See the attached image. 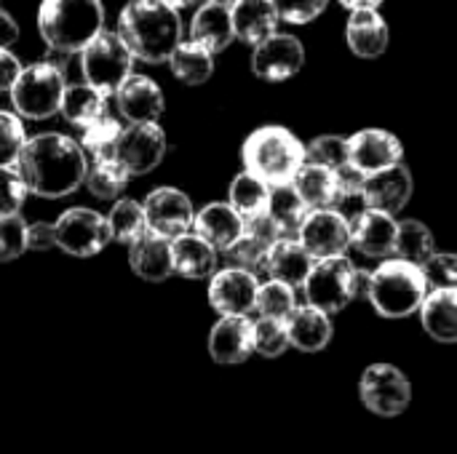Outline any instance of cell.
<instances>
[{
    "instance_id": "obj_1",
    "label": "cell",
    "mask_w": 457,
    "mask_h": 454,
    "mask_svg": "<svg viewBox=\"0 0 457 454\" xmlns=\"http://www.w3.org/2000/svg\"><path fill=\"white\" fill-rule=\"evenodd\" d=\"M13 166L32 195L56 201L72 195L86 182L88 155L72 136L48 131L27 139Z\"/></svg>"
},
{
    "instance_id": "obj_2",
    "label": "cell",
    "mask_w": 457,
    "mask_h": 454,
    "mask_svg": "<svg viewBox=\"0 0 457 454\" xmlns=\"http://www.w3.org/2000/svg\"><path fill=\"white\" fill-rule=\"evenodd\" d=\"M115 24V32L139 62H169L171 51L182 43L179 11L163 0H129Z\"/></svg>"
},
{
    "instance_id": "obj_3",
    "label": "cell",
    "mask_w": 457,
    "mask_h": 454,
    "mask_svg": "<svg viewBox=\"0 0 457 454\" xmlns=\"http://www.w3.org/2000/svg\"><path fill=\"white\" fill-rule=\"evenodd\" d=\"M102 29V0H43L37 8V32L51 51L80 54Z\"/></svg>"
},
{
    "instance_id": "obj_4",
    "label": "cell",
    "mask_w": 457,
    "mask_h": 454,
    "mask_svg": "<svg viewBox=\"0 0 457 454\" xmlns=\"http://www.w3.org/2000/svg\"><path fill=\"white\" fill-rule=\"evenodd\" d=\"M428 294V281L420 265L399 257L380 260L367 278V300L383 318H410L420 310Z\"/></svg>"
},
{
    "instance_id": "obj_5",
    "label": "cell",
    "mask_w": 457,
    "mask_h": 454,
    "mask_svg": "<svg viewBox=\"0 0 457 454\" xmlns=\"http://www.w3.org/2000/svg\"><path fill=\"white\" fill-rule=\"evenodd\" d=\"M241 161L246 171L262 177L268 185H284L292 182L297 169L305 163V144L292 128L268 123L244 139Z\"/></svg>"
},
{
    "instance_id": "obj_6",
    "label": "cell",
    "mask_w": 457,
    "mask_h": 454,
    "mask_svg": "<svg viewBox=\"0 0 457 454\" xmlns=\"http://www.w3.org/2000/svg\"><path fill=\"white\" fill-rule=\"evenodd\" d=\"M367 278L370 273L359 270L348 254H337V257H324L316 260L305 284H303V294L308 305L321 308L324 313L335 316L340 310H345L359 294H367Z\"/></svg>"
},
{
    "instance_id": "obj_7",
    "label": "cell",
    "mask_w": 457,
    "mask_h": 454,
    "mask_svg": "<svg viewBox=\"0 0 457 454\" xmlns=\"http://www.w3.org/2000/svg\"><path fill=\"white\" fill-rule=\"evenodd\" d=\"M64 88H67V80H64L62 67L51 62H35V64L21 67L8 94L19 118L46 120L59 112Z\"/></svg>"
},
{
    "instance_id": "obj_8",
    "label": "cell",
    "mask_w": 457,
    "mask_h": 454,
    "mask_svg": "<svg viewBox=\"0 0 457 454\" xmlns=\"http://www.w3.org/2000/svg\"><path fill=\"white\" fill-rule=\"evenodd\" d=\"M134 54L120 40L118 32L102 29L83 51H80V75L88 86L102 91L104 96L115 94L118 86L131 75Z\"/></svg>"
},
{
    "instance_id": "obj_9",
    "label": "cell",
    "mask_w": 457,
    "mask_h": 454,
    "mask_svg": "<svg viewBox=\"0 0 457 454\" xmlns=\"http://www.w3.org/2000/svg\"><path fill=\"white\" fill-rule=\"evenodd\" d=\"M54 230H56V249L72 257H94L112 241L107 217L83 206L62 211L59 219L54 222Z\"/></svg>"
},
{
    "instance_id": "obj_10",
    "label": "cell",
    "mask_w": 457,
    "mask_h": 454,
    "mask_svg": "<svg viewBox=\"0 0 457 454\" xmlns=\"http://www.w3.org/2000/svg\"><path fill=\"white\" fill-rule=\"evenodd\" d=\"M359 393H361V404L380 417H396L412 401V385L407 375L394 364L367 367L359 383Z\"/></svg>"
},
{
    "instance_id": "obj_11",
    "label": "cell",
    "mask_w": 457,
    "mask_h": 454,
    "mask_svg": "<svg viewBox=\"0 0 457 454\" xmlns=\"http://www.w3.org/2000/svg\"><path fill=\"white\" fill-rule=\"evenodd\" d=\"M166 131L158 126V120L150 123H129L115 144V161L131 174H150L166 155Z\"/></svg>"
},
{
    "instance_id": "obj_12",
    "label": "cell",
    "mask_w": 457,
    "mask_h": 454,
    "mask_svg": "<svg viewBox=\"0 0 457 454\" xmlns=\"http://www.w3.org/2000/svg\"><path fill=\"white\" fill-rule=\"evenodd\" d=\"M305 64V45L297 35L273 32L252 45V72L268 83H284L295 78Z\"/></svg>"
},
{
    "instance_id": "obj_13",
    "label": "cell",
    "mask_w": 457,
    "mask_h": 454,
    "mask_svg": "<svg viewBox=\"0 0 457 454\" xmlns=\"http://www.w3.org/2000/svg\"><path fill=\"white\" fill-rule=\"evenodd\" d=\"M145 219H147V230L163 238H177L187 230H193V219H195V209L187 193H182L179 187H155L147 198H145Z\"/></svg>"
},
{
    "instance_id": "obj_14",
    "label": "cell",
    "mask_w": 457,
    "mask_h": 454,
    "mask_svg": "<svg viewBox=\"0 0 457 454\" xmlns=\"http://www.w3.org/2000/svg\"><path fill=\"white\" fill-rule=\"evenodd\" d=\"M404 161V144L402 139L388 128H359L348 136V163L364 171L367 177L375 171H383L388 166H396Z\"/></svg>"
},
{
    "instance_id": "obj_15",
    "label": "cell",
    "mask_w": 457,
    "mask_h": 454,
    "mask_svg": "<svg viewBox=\"0 0 457 454\" xmlns=\"http://www.w3.org/2000/svg\"><path fill=\"white\" fill-rule=\"evenodd\" d=\"M260 278L244 268H222L209 281V305L220 316H249L257 305Z\"/></svg>"
},
{
    "instance_id": "obj_16",
    "label": "cell",
    "mask_w": 457,
    "mask_h": 454,
    "mask_svg": "<svg viewBox=\"0 0 457 454\" xmlns=\"http://www.w3.org/2000/svg\"><path fill=\"white\" fill-rule=\"evenodd\" d=\"M297 238L305 244V249L313 254V260L337 257L351 249V222L329 206L311 209Z\"/></svg>"
},
{
    "instance_id": "obj_17",
    "label": "cell",
    "mask_w": 457,
    "mask_h": 454,
    "mask_svg": "<svg viewBox=\"0 0 457 454\" xmlns=\"http://www.w3.org/2000/svg\"><path fill=\"white\" fill-rule=\"evenodd\" d=\"M415 193V179L407 169V163H396L388 166L383 171H375L367 177L364 185V195H367V206L386 211V214H402L407 209V203L412 201Z\"/></svg>"
},
{
    "instance_id": "obj_18",
    "label": "cell",
    "mask_w": 457,
    "mask_h": 454,
    "mask_svg": "<svg viewBox=\"0 0 457 454\" xmlns=\"http://www.w3.org/2000/svg\"><path fill=\"white\" fill-rule=\"evenodd\" d=\"M396 235H399V219L394 214L367 209L351 225V249H356L370 260H388L396 254Z\"/></svg>"
},
{
    "instance_id": "obj_19",
    "label": "cell",
    "mask_w": 457,
    "mask_h": 454,
    "mask_svg": "<svg viewBox=\"0 0 457 454\" xmlns=\"http://www.w3.org/2000/svg\"><path fill=\"white\" fill-rule=\"evenodd\" d=\"M115 104H118V112L129 120V123H150V120H158L163 115V107H166V99H163V91L161 86L147 78V75H129L118 91H115Z\"/></svg>"
},
{
    "instance_id": "obj_20",
    "label": "cell",
    "mask_w": 457,
    "mask_h": 454,
    "mask_svg": "<svg viewBox=\"0 0 457 454\" xmlns=\"http://www.w3.org/2000/svg\"><path fill=\"white\" fill-rule=\"evenodd\" d=\"M254 353V321L246 316H222L209 332V356L217 364H244Z\"/></svg>"
},
{
    "instance_id": "obj_21",
    "label": "cell",
    "mask_w": 457,
    "mask_h": 454,
    "mask_svg": "<svg viewBox=\"0 0 457 454\" xmlns=\"http://www.w3.org/2000/svg\"><path fill=\"white\" fill-rule=\"evenodd\" d=\"M129 265L147 284H163L174 276L171 241L145 230L134 244H129Z\"/></svg>"
},
{
    "instance_id": "obj_22",
    "label": "cell",
    "mask_w": 457,
    "mask_h": 454,
    "mask_svg": "<svg viewBox=\"0 0 457 454\" xmlns=\"http://www.w3.org/2000/svg\"><path fill=\"white\" fill-rule=\"evenodd\" d=\"M391 40V29L378 8L351 11L345 21V43L359 59H378L386 54Z\"/></svg>"
},
{
    "instance_id": "obj_23",
    "label": "cell",
    "mask_w": 457,
    "mask_h": 454,
    "mask_svg": "<svg viewBox=\"0 0 457 454\" xmlns=\"http://www.w3.org/2000/svg\"><path fill=\"white\" fill-rule=\"evenodd\" d=\"M313 254L305 249V244L300 238H278L265 257V276L276 278L281 284H289L295 289H303L311 268H313Z\"/></svg>"
},
{
    "instance_id": "obj_24",
    "label": "cell",
    "mask_w": 457,
    "mask_h": 454,
    "mask_svg": "<svg viewBox=\"0 0 457 454\" xmlns=\"http://www.w3.org/2000/svg\"><path fill=\"white\" fill-rule=\"evenodd\" d=\"M193 233L209 241L217 252H228L244 235V217L230 203L214 201L206 203L201 211H195Z\"/></svg>"
},
{
    "instance_id": "obj_25",
    "label": "cell",
    "mask_w": 457,
    "mask_h": 454,
    "mask_svg": "<svg viewBox=\"0 0 457 454\" xmlns=\"http://www.w3.org/2000/svg\"><path fill=\"white\" fill-rule=\"evenodd\" d=\"M287 332H289L292 348L303 353H319L332 343L335 326H332L329 313L305 302V305H297L295 313L287 318Z\"/></svg>"
},
{
    "instance_id": "obj_26",
    "label": "cell",
    "mask_w": 457,
    "mask_h": 454,
    "mask_svg": "<svg viewBox=\"0 0 457 454\" xmlns=\"http://www.w3.org/2000/svg\"><path fill=\"white\" fill-rule=\"evenodd\" d=\"M217 249L204 241L198 233L187 230L177 238H171V257H174V273L190 281L212 278L217 273Z\"/></svg>"
},
{
    "instance_id": "obj_27",
    "label": "cell",
    "mask_w": 457,
    "mask_h": 454,
    "mask_svg": "<svg viewBox=\"0 0 457 454\" xmlns=\"http://www.w3.org/2000/svg\"><path fill=\"white\" fill-rule=\"evenodd\" d=\"M236 40H244L246 45H257L260 40L278 32L281 16L273 0H236L230 5Z\"/></svg>"
},
{
    "instance_id": "obj_28",
    "label": "cell",
    "mask_w": 457,
    "mask_h": 454,
    "mask_svg": "<svg viewBox=\"0 0 457 454\" xmlns=\"http://www.w3.org/2000/svg\"><path fill=\"white\" fill-rule=\"evenodd\" d=\"M190 40L201 43L212 54H222L236 40L230 5L206 0L201 8H195L193 21H190Z\"/></svg>"
},
{
    "instance_id": "obj_29",
    "label": "cell",
    "mask_w": 457,
    "mask_h": 454,
    "mask_svg": "<svg viewBox=\"0 0 457 454\" xmlns=\"http://www.w3.org/2000/svg\"><path fill=\"white\" fill-rule=\"evenodd\" d=\"M418 313L436 343H457V289H428Z\"/></svg>"
},
{
    "instance_id": "obj_30",
    "label": "cell",
    "mask_w": 457,
    "mask_h": 454,
    "mask_svg": "<svg viewBox=\"0 0 457 454\" xmlns=\"http://www.w3.org/2000/svg\"><path fill=\"white\" fill-rule=\"evenodd\" d=\"M364 185H367V174L359 171L356 166L345 163L335 171V193L329 201V209H335L340 217H345L351 225L370 209L367 206V195H364Z\"/></svg>"
},
{
    "instance_id": "obj_31",
    "label": "cell",
    "mask_w": 457,
    "mask_h": 454,
    "mask_svg": "<svg viewBox=\"0 0 457 454\" xmlns=\"http://www.w3.org/2000/svg\"><path fill=\"white\" fill-rule=\"evenodd\" d=\"M59 112H62V118L70 126L83 128V126H88L91 120H96L99 115L107 112V96L102 91H96L94 86H88L86 80L83 83H72L62 94Z\"/></svg>"
},
{
    "instance_id": "obj_32",
    "label": "cell",
    "mask_w": 457,
    "mask_h": 454,
    "mask_svg": "<svg viewBox=\"0 0 457 454\" xmlns=\"http://www.w3.org/2000/svg\"><path fill=\"white\" fill-rule=\"evenodd\" d=\"M169 67L185 86H201L214 75V54L195 40H182L169 56Z\"/></svg>"
},
{
    "instance_id": "obj_33",
    "label": "cell",
    "mask_w": 457,
    "mask_h": 454,
    "mask_svg": "<svg viewBox=\"0 0 457 454\" xmlns=\"http://www.w3.org/2000/svg\"><path fill=\"white\" fill-rule=\"evenodd\" d=\"M270 190L273 185H268L262 177L252 174V171H241L233 177L230 187H228V203L244 217H257V214H265L268 206H270Z\"/></svg>"
},
{
    "instance_id": "obj_34",
    "label": "cell",
    "mask_w": 457,
    "mask_h": 454,
    "mask_svg": "<svg viewBox=\"0 0 457 454\" xmlns=\"http://www.w3.org/2000/svg\"><path fill=\"white\" fill-rule=\"evenodd\" d=\"M268 214L278 222L281 233L289 235V238H297L305 217L311 214V206L303 201V195L295 190L292 182H284V185H273L270 190V206H268Z\"/></svg>"
},
{
    "instance_id": "obj_35",
    "label": "cell",
    "mask_w": 457,
    "mask_h": 454,
    "mask_svg": "<svg viewBox=\"0 0 457 454\" xmlns=\"http://www.w3.org/2000/svg\"><path fill=\"white\" fill-rule=\"evenodd\" d=\"M292 185L311 209H324V206H329L332 193H335V171L305 161L297 169V174L292 177Z\"/></svg>"
},
{
    "instance_id": "obj_36",
    "label": "cell",
    "mask_w": 457,
    "mask_h": 454,
    "mask_svg": "<svg viewBox=\"0 0 457 454\" xmlns=\"http://www.w3.org/2000/svg\"><path fill=\"white\" fill-rule=\"evenodd\" d=\"M436 252L434 233L426 222L420 219H404L399 222V235H396V254L399 260H407L412 265H426Z\"/></svg>"
},
{
    "instance_id": "obj_37",
    "label": "cell",
    "mask_w": 457,
    "mask_h": 454,
    "mask_svg": "<svg viewBox=\"0 0 457 454\" xmlns=\"http://www.w3.org/2000/svg\"><path fill=\"white\" fill-rule=\"evenodd\" d=\"M129 171L115 161V158H104V161H91L88 171H86V190L99 198V201H118V195L126 190L129 185Z\"/></svg>"
},
{
    "instance_id": "obj_38",
    "label": "cell",
    "mask_w": 457,
    "mask_h": 454,
    "mask_svg": "<svg viewBox=\"0 0 457 454\" xmlns=\"http://www.w3.org/2000/svg\"><path fill=\"white\" fill-rule=\"evenodd\" d=\"M120 131H123V126L112 115L104 112L80 128L78 142H80L83 153L88 155V161H104V158H115V144H118Z\"/></svg>"
},
{
    "instance_id": "obj_39",
    "label": "cell",
    "mask_w": 457,
    "mask_h": 454,
    "mask_svg": "<svg viewBox=\"0 0 457 454\" xmlns=\"http://www.w3.org/2000/svg\"><path fill=\"white\" fill-rule=\"evenodd\" d=\"M110 222V233L115 244H134L145 230H147V219H145V206L131 201V198H118L107 214Z\"/></svg>"
},
{
    "instance_id": "obj_40",
    "label": "cell",
    "mask_w": 457,
    "mask_h": 454,
    "mask_svg": "<svg viewBox=\"0 0 457 454\" xmlns=\"http://www.w3.org/2000/svg\"><path fill=\"white\" fill-rule=\"evenodd\" d=\"M297 308V289L289 284H281L276 278H268L257 289V305L254 310L265 318H281L287 321Z\"/></svg>"
},
{
    "instance_id": "obj_41",
    "label": "cell",
    "mask_w": 457,
    "mask_h": 454,
    "mask_svg": "<svg viewBox=\"0 0 457 454\" xmlns=\"http://www.w3.org/2000/svg\"><path fill=\"white\" fill-rule=\"evenodd\" d=\"M287 348H292L287 321L260 316L254 321V353H260L262 359H278L287 353Z\"/></svg>"
},
{
    "instance_id": "obj_42",
    "label": "cell",
    "mask_w": 457,
    "mask_h": 454,
    "mask_svg": "<svg viewBox=\"0 0 457 454\" xmlns=\"http://www.w3.org/2000/svg\"><path fill=\"white\" fill-rule=\"evenodd\" d=\"M305 161L337 171L340 166L348 163V136H340V134H321V136H313V139L305 144Z\"/></svg>"
},
{
    "instance_id": "obj_43",
    "label": "cell",
    "mask_w": 457,
    "mask_h": 454,
    "mask_svg": "<svg viewBox=\"0 0 457 454\" xmlns=\"http://www.w3.org/2000/svg\"><path fill=\"white\" fill-rule=\"evenodd\" d=\"M222 254H225L228 265H233V268H244V270H249V273H254V276L265 273L268 246L260 244V241H254V238L246 235V233H244L228 252H222Z\"/></svg>"
},
{
    "instance_id": "obj_44",
    "label": "cell",
    "mask_w": 457,
    "mask_h": 454,
    "mask_svg": "<svg viewBox=\"0 0 457 454\" xmlns=\"http://www.w3.org/2000/svg\"><path fill=\"white\" fill-rule=\"evenodd\" d=\"M27 142L24 123L16 112L0 110V166H13Z\"/></svg>"
},
{
    "instance_id": "obj_45",
    "label": "cell",
    "mask_w": 457,
    "mask_h": 454,
    "mask_svg": "<svg viewBox=\"0 0 457 454\" xmlns=\"http://www.w3.org/2000/svg\"><path fill=\"white\" fill-rule=\"evenodd\" d=\"M27 252V222L21 214L0 217V262H13Z\"/></svg>"
},
{
    "instance_id": "obj_46",
    "label": "cell",
    "mask_w": 457,
    "mask_h": 454,
    "mask_svg": "<svg viewBox=\"0 0 457 454\" xmlns=\"http://www.w3.org/2000/svg\"><path fill=\"white\" fill-rule=\"evenodd\" d=\"M27 195L29 190L21 174L16 171V166H0V217L19 214Z\"/></svg>"
},
{
    "instance_id": "obj_47",
    "label": "cell",
    "mask_w": 457,
    "mask_h": 454,
    "mask_svg": "<svg viewBox=\"0 0 457 454\" xmlns=\"http://www.w3.org/2000/svg\"><path fill=\"white\" fill-rule=\"evenodd\" d=\"M423 276L428 289H457V254L434 252V257L423 265Z\"/></svg>"
},
{
    "instance_id": "obj_48",
    "label": "cell",
    "mask_w": 457,
    "mask_h": 454,
    "mask_svg": "<svg viewBox=\"0 0 457 454\" xmlns=\"http://www.w3.org/2000/svg\"><path fill=\"white\" fill-rule=\"evenodd\" d=\"M273 5L278 8L281 21L287 24H311L313 19H319L329 0H273Z\"/></svg>"
},
{
    "instance_id": "obj_49",
    "label": "cell",
    "mask_w": 457,
    "mask_h": 454,
    "mask_svg": "<svg viewBox=\"0 0 457 454\" xmlns=\"http://www.w3.org/2000/svg\"><path fill=\"white\" fill-rule=\"evenodd\" d=\"M244 233H246V235H252L254 241L265 244L268 249H270L278 238H284V233H281L278 222H276L268 211H265V214H257V217L244 219Z\"/></svg>"
},
{
    "instance_id": "obj_50",
    "label": "cell",
    "mask_w": 457,
    "mask_h": 454,
    "mask_svg": "<svg viewBox=\"0 0 457 454\" xmlns=\"http://www.w3.org/2000/svg\"><path fill=\"white\" fill-rule=\"evenodd\" d=\"M56 249L54 222H32L27 225V252H48Z\"/></svg>"
},
{
    "instance_id": "obj_51",
    "label": "cell",
    "mask_w": 457,
    "mask_h": 454,
    "mask_svg": "<svg viewBox=\"0 0 457 454\" xmlns=\"http://www.w3.org/2000/svg\"><path fill=\"white\" fill-rule=\"evenodd\" d=\"M19 72H21L19 56H13L8 48H0V91H11V86L16 83Z\"/></svg>"
},
{
    "instance_id": "obj_52",
    "label": "cell",
    "mask_w": 457,
    "mask_h": 454,
    "mask_svg": "<svg viewBox=\"0 0 457 454\" xmlns=\"http://www.w3.org/2000/svg\"><path fill=\"white\" fill-rule=\"evenodd\" d=\"M19 24H16V19L5 11V8H0V48H8V45H13L16 40H19Z\"/></svg>"
},
{
    "instance_id": "obj_53",
    "label": "cell",
    "mask_w": 457,
    "mask_h": 454,
    "mask_svg": "<svg viewBox=\"0 0 457 454\" xmlns=\"http://www.w3.org/2000/svg\"><path fill=\"white\" fill-rule=\"evenodd\" d=\"M348 11H364V8H380L386 0H337Z\"/></svg>"
},
{
    "instance_id": "obj_54",
    "label": "cell",
    "mask_w": 457,
    "mask_h": 454,
    "mask_svg": "<svg viewBox=\"0 0 457 454\" xmlns=\"http://www.w3.org/2000/svg\"><path fill=\"white\" fill-rule=\"evenodd\" d=\"M163 3H169L171 8L182 11V8H187V5H193V3H198V0H163Z\"/></svg>"
},
{
    "instance_id": "obj_55",
    "label": "cell",
    "mask_w": 457,
    "mask_h": 454,
    "mask_svg": "<svg viewBox=\"0 0 457 454\" xmlns=\"http://www.w3.org/2000/svg\"><path fill=\"white\" fill-rule=\"evenodd\" d=\"M212 3H222V5H233L236 0H212Z\"/></svg>"
}]
</instances>
